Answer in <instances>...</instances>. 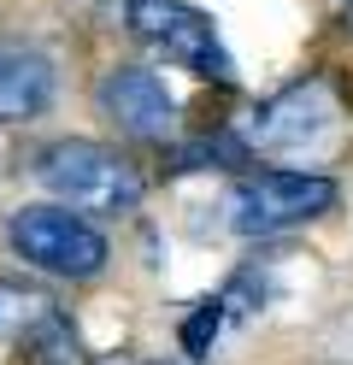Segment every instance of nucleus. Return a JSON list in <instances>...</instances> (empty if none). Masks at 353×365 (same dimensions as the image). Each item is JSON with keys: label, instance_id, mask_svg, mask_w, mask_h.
I'll return each mask as SVG.
<instances>
[{"label": "nucleus", "instance_id": "obj_8", "mask_svg": "<svg viewBox=\"0 0 353 365\" xmlns=\"http://www.w3.org/2000/svg\"><path fill=\"white\" fill-rule=\"evenodd\" d=\"M18 354H24V365H88L83 336H77V324H71L59 307H47L36 324L18 336Z\"/></svg>", "mask_w": 353, "mask_h": 365}, {"label": "nucleus", "instance_id": "obj_9", "mask_svg": "<svg viewBox=\"0 0 353 365\" xmlns=\"http://www.w3.org/2000/svg\"><path fill=\"white\" fill-rule=\"evenodd\" d=\"M47 307H53L47 294H36V289H24V283H6V277H0V336H24Z\"/></svg>", "mask_w": 353, "mask_h": 365}, {"label": "nucleus", "instance_id": "obj_2", "mask_svg": "<svg viewBox=\"0 0 353 365\" xmlns=\"http://www.w3.org/2000/svg\"><path fill=\"white\" fill-rule=\"evenodd\" d=\"M6 242L24 265L47 271V277H101L106 271V236L94 230V218L77 207H18L6 218Z\"/></svg>", "mask_w": 353, "mask_h": 365}, {"label": "nucleus", "instance_id": "obj_11", "mask_svg": "<svg viewBox=\"0 0 353 365\" xmlns=\"http://www.w3.org/2000/svg\"><path fill=\"white\" fill-rule=\"evenodd\" d=\"M329 6H336V18H342V24H353V0H329Z\"/></svg>", "mask_w": 353, "mask_h": 365}, {"label": "nucleus", "instance_id": "obj_6", "mask_svg": "<svg viewBox=\"0 0 353 365\" xmlns=\"http://www.w3.org/2000/svg\"><path fill=\"white\" fill-rule=\"evenodd\" d=\"M59 95L53 59L30 41H0V124H36Z\"/></svg>", "mask_w": 353, "mask_h": 365}, {"label": "nucleus", "instance_id": "obj_5", "mask_svg": "<svg viewBox=\"0 0 353 365\" xmlns=\"http://www.w3.org/2000/svg\"><path fill=\"white\" fill-rule=\"evenodd\" d=\"M94 112L130 142H159L177 124V101L153 65H112L94 83Z\"/></svg>", "mask_w": 353, "mask_h": 365}, {"label": "nucleus", "instance_id": "obj_4", "mask_svg": "<svg viewBox=\"0 0 353 365\" xmlns=\"http://www.w3.org/2000/svg\"><path fill=\"white\" fill-rule=\"evenodd\" d=\"M124 30L135 41H148L153 53H165L171 65H188L195 77L212 83H235V59L218 41L212 18L188 0H124Z\"/></svg>", "mask_w": 353, "mask_h": 365}, {"label": "nucleus", "instance_id": "obj_7", "mask_svg": "<svg viewBox=\"0 0 353 365\" xmlns=\"http://www.w3.org/2000/svg\"><path fill=\"white\" fill-rule=\"evenodd\" d=\"M329 118H336V95H329V83H295V88H282L277 101L259 106V118L253 130L265 135V142H300V135H318Z\"/></svg>", "mask_w": 353, "mask_h": 365}, {"label": "nucleus", "instance_id": "obj_1", "mask_svg": "<svg viewBox=\"0 0 353 365\" xmlns=\"http://www.w3.org/2000/svg\"><path fill=\"white\" fill-rule=\"evenodd\" d=\"M36 182L47 195H59L65 207L77 212H106L124 218L141 207V177L130 159H118V148L88 142V135H65V142H47L36 153Z\"/></svg>", "mask_w": 353, "mask_h": 365}, {"label": "nucleus", "instance_id": "obj_3", "mask_svg": "<svg viewBox=\"0 0 353 365\" xmlns=\"http://www.w3.org/2000/svg\"><path fill=\"white\" fill-rule=\"evenodd\" d=\"M336 200H342V189L318 171H259L230 189L224 218L235 236H277V230H295V224L329 212Z\"/></svg>", "mask_w": 353, "mask_h": 365}, {"label": "nucleus", "instance_id": "obj_10", "mask_svg": "<svg viewBox=\"0 0 353 365\" xmlns=\"http://www.w3.org/2000/svg\"><path fill=\"white\" fill-rule=\"evenodd\" d=\"M218 324H224V307H218V301H200L195 312L183 318V348L195 354V359H206V354H212V336H218Z\"/></svg>", "mask_w": 353, "mask_h": 365}, {"label": "nucleus", "instance_id": "obj_12", "mask_svg": "<svg viewBox=\"0 0 353 365\" xmlns=\"http://www.w3.org/2000/svg\"><path fill=\"white\" fill-rule=\"evenodd\" d=\"M135 365H171V359H135Z\"/></svg>", "mask_w": 353, "mask_h": 365}]
</instances>
